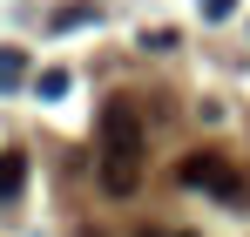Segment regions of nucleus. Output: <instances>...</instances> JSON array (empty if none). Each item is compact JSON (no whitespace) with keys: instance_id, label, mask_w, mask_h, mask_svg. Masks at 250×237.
Returning <instances> with one entry per match:
<instances>
[{"instance_id":"nucleus-1","label":"nucleus","mask_w":250,"mask_h":237,"mask_svg":"<svg viewBox=\"0 0 250 237\" xmlns=\"http://www.w3.org/2000/svg\"><path fill=\"white\" fill-rule=\"evenodd\" d=\"M102 190L108 197L142 190V116H135V102L102 109Z\"/></svg>"},{"instance_id":"nucleus-2","label":"nucleus","mask_w":250,"mask_h":237,"mask_svg":"<svg viewBox=\"0 0 250 237\" xmlns=\"http://www.w3.org/2000/svg\"><path fill=\"white\" fill-rule=\"evenodd\" d=\"M176 176L189 183V190H209V197H244V176H237V163L230 156H216V149H196V156H183L176 163Z\"/></svg>"},{"instance_id":"nucleus-3","label":"nucleus","mask_w":250,"mask_h":237,"mask_svg":"<svg viewBox=\"0 0 250 237\" xmlns=\"http://www.w3.org/2000/svg\"><path fill=\"white\" fill-rule=\"evenodd\" d=\"M21 183H27V156L21 149H0V203L21 197Z\"/></svg>"},{"instance_id":"nucleus-4","label":"nucleus","mask_w":250,"mask_h":237,"mask_svg":"<svg viewBox=\"0 0 250 237\" xmlns=\"http://www.w3.org/2000/svg\"><path fill=\"white\" fill-rule=\"evenodd\" d=\"M21 75H27V54H21V47H0V95L21 88Z\"/></svg>"},{"instance_id":"nucleus-5","label":"nucleus","mask_w":250,"mask_h":237,"mask_svg":"<svg viewBox=\"0 0 250 237\" xmlns=\"http://www.w3.org/2000/svg\"><path fill=\"white\" fill-rule=\"evenodd\" d=\"M95 14H102L95 0H75V7H61V14H54V34H68V27H82V21H95Z\"/></svg>"},{"instance_id":"nucleus-6","label":"nucleus","mask_w":250,"mask_h":237,"mask_svg":"<svg viewBox=\"0 0 250 237\" xmlns=\"http://www.w3.org/2000/svg\"><path fill=\"white\" fill-rule=\"evenodd\" d=\"M34 95H41V102H61V95H68V75H61V68H47V75L34 81Z\"/></svg>"},{"instance_id":"nucleus-7","label":"nucleus","mask_w":250,"mask_h":237,"mask_svg":"<svg viewBox=\"0 0 250 237\" xmlns=\"http://www.w3.org/2000/svg\"><path fill=\"white\" fill-rule=\"evenodd\" d=\"M203 14H209V21H230V14H237V0H203Z\"/></svg>"},{"instance_id":"nucleus-8","label":"nucleus","mask_w":250,"mask_h":237,"mask_svg":"<svg viewBox=\"0 0 250 237\" xmlns=\"http://www.w3.org/2000/svg\"><path fill=\"white\" fill-rule=\"evenodd\" d=\"M142 237H163V231H142Z\"/></svg>"}]
</instances>
